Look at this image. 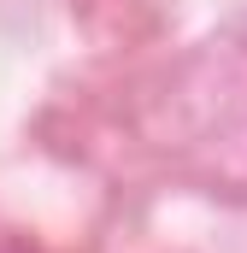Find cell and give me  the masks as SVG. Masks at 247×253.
I'll return each mask as SVG.
<instances>
[{
	"label": "cell",
	"mask_w": 247,
	"mask_h": 253,
	"mask_svg": "<svg viewBox=\"0 0 247 253\" xmlns=\"http://www.w3.org/2000/svg\"><path fill=\"white\" fill-rule=\"evenodd\" d=\"M0 253H30V248H18V242H0Z\"/></svg>",
	"instance_id": "obj_1"
}]
</instances>
